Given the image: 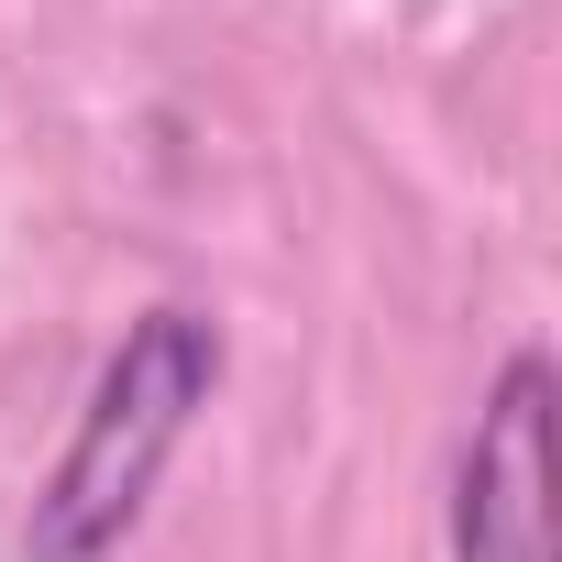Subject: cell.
<instances>
[{
	"label": "cell",
	"mask_w": 562,
	"mask_h": 562,
	"mask_svg": "<svg viewBox=\"0 0 562 562\" xmlns=\"http://www.w3.org/2000/svg\"><path fill=\"white\" fill-rule=\"evenodd\" d=\"M221 386V331L199 310H144L122 331V353L100 364L89 408H78V441L56 452L45 496H34V529L23 551L34 562H111L166 474V452L188 441V419L210 408Z\"/></svg>",
	"instance_id": "obj_1"
},
{
	"label": "cell",
	"mask_w": 562,
	"mask_h": 562,
	"mask_svg": "<svg viewBox=\"0 0 562 562\" xmlns=\"http://www.w3.org/2000/svg\"><path fill=\"white\" fill-rule=\"evenodd\" d=\"M452 562H551V364L507 353L452 463Z\"/></svg>",
	"instance_id": "obj_2"
}]
</instances>
